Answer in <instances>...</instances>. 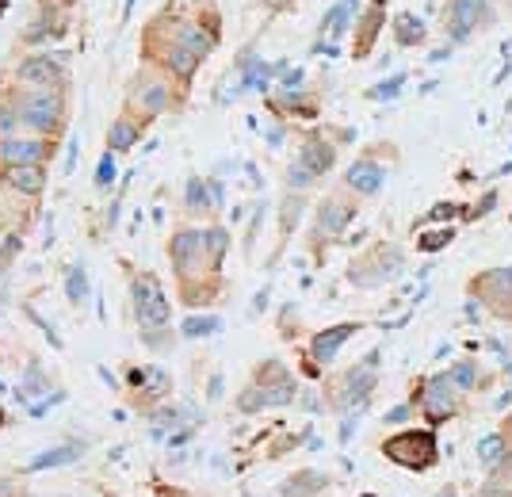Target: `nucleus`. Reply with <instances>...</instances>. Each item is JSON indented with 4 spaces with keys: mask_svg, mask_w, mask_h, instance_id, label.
Here are the masks:
<instances>
[{
    "mask_svg": "<svg viewBox=\"0 0 512 497\" xmlns=\"http://www.w3.org/2000/svg\"><path fill=\"white\" fill-rule=\"evenodd\" d=\"M169 260L184 306H211L222 291V268L207 253V238L195 226H180L169 238Z\"/></svg>",
    "mask_w": 512,
    "mask_h": 497,
    "instance_id": "1",
    "label": "nucleus"
},
{
    "mask_svg": "<svg viewBox=\"0 0 512 497\" xmlns=\"http://www.w3.org/2000/svg\"><path fill=\"white\" fill-rule=\"evenodd\" d=\"M379 368H383V352H367L360 364H352L341 375L325 379V410L360 413L371 402L375 387H379Z\"/></svg>",
    "mask_w": 512,
    "mask_h": 497,
    "instance_id": "2",
    "label": "nucleus"
},
{
    "mask_svg": "<svg viewBox=\"0 0 512 497\" xmlns=\"http://www.w3.org/2000/svg\"><path fill=\"white\" fill-rule=\"evenodd\" d=\"M379 455H383L386 463L402 467V471L428 475L440 463V436L428 425H406V429L386 436L383 444H379Z\"/></svg>",
    "mask_w": 512,
    "mask_h": 497,
    "instance_id": "3",
    "label": "nucleus"
},
{
    "mask_svg": "<svg viewBox=\"0 0 512 497\" xmlns=\"http://www.w3.org/2000/svg\"><path fill=\"white\" fill-rule=\"evenodd\" d=\"M413 410H421L428 429H444L448 421L463 417L467 413V394L455 387L448 379V371H436V375H425L417 379V387L409 394Z\"/></svg>",
    "mask_w": 512,
    "mask_h": 497,
    "instance_id": "4",
    "label": "nucleus"
},
{
    "mask_svg": "<svg viewBox=\"0 0 512 497\" xmlns=\"http://www.w3.org/2000/svg\"><path fill=\"white\" fill-rule=\"evenodd\" d=\"M467 299L482 306L490 318L512 325V264H497V268H482L467 280Z\"/></svg>",
    "mask_w": 512,
    "mask_h": 497,
    "instance_id": "5",
    "label": "nucleus"
},
{
    "mask_svg": "<svg viewBox=\"0 0 512 497\" xmlns=\"http://www.w3.org/2000/svg\"><path fill=\"white\" fill-rule=\"evenodd\" d=\"M23 127H31L39 138H58L65 123V96L62 88H27L20 100L12 104Z\"/></svg>",
    "mask_w": 512,
    "mask_h": 497,
    "instance_id": "6",
    "label": "nucleus"
},
{
    "mask_svg": "<svg viewBox=\"0 0 512 497\" xmlns=\"http://www.w3.org/2000/svg\"><path fill=\"white\" fill-rule=\"evenodd\" d=\"M180 96H184V88H172L169 77H161L157 69H142L130 85V115L150 123L157 115L180 108Z\"/></svg>",
    "mask_w": 512,
    "mask_h": 497,
    "instance_id": "7",
    "label": "nucleus"
},
{
    "mask_svg": "<svg viewBox=\"0 0 512 497\" xmlns=\"http://www.w3.org/2000/svg\"><path fill=\"white\" fill-rule=\"evenodd\" d=\"M402 268H406L402 245L379 241V245H371L367 253H360V257L348 264V280L356 283V287H383V283L398 280Z\"/></svg>",
    "mask_w": 512,
    "mask_h": 497,
    "instance_id": "8",
    "label": "nucleus"
},
{
    "mask_svg": "<svg viewBox=\"0 0 512 497\" xmlns=\"http://www.w3.org/2000/svg\"><path fill=\"white\" fill-rule=\"evenodd\" d=\"M130 306H134V322L138 329H165L172 318V306L165 299V287L153 272H138L130 280Z\"/></svg>",
    "mask_w": 512,
    "mask_h": 497,
    "instance_id": "9",
    "label": "nucleus"
},
{
    "mask_svg": "<svg viewBox=\"0 0 512 497\" xmlns=\"http://www.w3.org/2000/svg\"><path fill=\"white\" fill-rule=\"evenodd\" d=\"M352 218H356V199H352V195L348 192L325 195L318 203V218H314V241L344 234V230L352 226Z\"/></svg>",
    "mask_w": 512,
    "mask_h": 497,
    "instance_id": "10",
    "label": "nucleus"
},
{
    "mask_svg": "<svg viewBox=\"0 0 512 497\" xmlns=\"http://www.w3.org/2000/svg\"><path fill=\"white\" fill-rule=\"evenodd\" d=\"M356 333H363V322H337V325H329V329H318V333L310 337L306 360H310L318 371L329 368V364H333V356L341 352L344 341H352Z\"/></svg>",
    "mask_w": 512,
    "mask_h": 497,
    "instance_id": "11",
    "label": "nucleus"
},
{
    "mask_svg": "<svg viewBox=\"0 0 512 497\" xmlns=\"http://www.w3.org/2000/svg\"><path fill=\"white\" fill-rule=\"evenodd\" d=\"M486 20H490V0H448V35L455 46L467 43Z\"/></svg>",
    "mask_w": 512,
    "mask_h": 497,
    "instance_id": "12",
    "label": "nucleus"
},
{
    "mask_svg": "<svg viewBox=\"0 0 512 497\" xmlns=\"http://www.w3.org/2000/svg\"><path fill=\"white\" fill-rule=\"evenodd\" d=\"M299 394V383H276V387H260V383H249V387L237 394V413H264L276 410V406H291Z\"/></svg>",
    "mask_w": 512,
    "mask_h": 497,
    "instance_id": "13",
    "label": "nucleus"
},
{
    "mask_svg": "<svg viewBox=\"0 0 512 497\" xmlns=\"http://www.w3.org/2000/svg\"><path fill=\"white\" fill-rule=\"evenodd\" d=\"M54 153V142L50 138H0V161L12 169V165H46V157Z\"/></svg>",
    "mask_w": 512,
    "mask_h": 497,
    "instance_id": "14",
    "label": "nucleus"
},
{
    "mask_svg": "<svg viewBox=\"0 0 512 497\" xmlns=\"http://www.w3.org/2000/svg\"><path fill=\"white\" fill-rule=\"evenodd\" d=\"M386 184V173L383 165L371 157V153H363L360 161H352L348 165V173H344V188L352 195H363V199H371V195H379Z\"/></svg>",
    "mask_w": 512,
    "mask_h": 497,
    "instance_id": "15",
    "label": "nucleus"
},
{
    "mask_svg": "<svg viewBox=\"0 0 512 497\" xmlns=\"http://www.w3.org/2000/svg\"><path fill=\"white\" fill-rule=\"evenodd\" d=\"M448 379L455 383V387L463 390V394H482V390H490L493 383H497V375L493 371H486L478 360H470V356H463V360H455L448 368Z\"/></svg>",
    "mask_w": 512,
    "mask_h": 497,
    "instance_id": "16",
    "label": "nucleus"
},
{
    "mask_svg": "<svg viewBox=\"0 0 512 497\" xmlns=\"http://www.w3.org/2000/svg\"><path fill=\"white\" fill-rule=\"evenodd\" d=\"M386 20V0H371L367 8L360 12V27H356V46H352V58L363 62L371 54V46L379 39V27Z\"/></svg>",
    "mask_w": 512,
    "mask_h": 497,
    "instance_id": "17",
    "label": "nucleus"
},
{
    "mask_svg": "<svg viewBox=\"0 0 512 497\" xmlns=\"http://www.w3.org/2000/svg\"><path fill=\"white\" fill-rule=\"evenodd\" d=\"M20 81H27L31 88H62L65 73L54 58H27L20 65Z\"/></svg>",
    "mask_w": 512,
    "mask_h": 497,
    "instance_id": "18",
    "label": "nucleus"
},
{
    "mask_svg": "<svg viewBox=\"0 0 512 497\" xmlns=\"http://www.w3.org/2000/svg\"><path fill=\"white\" fill-rule=\"evenodd\" d=\"M299 161L314 176H325L329 169H333V165H337V150H333V142H329V138H321V134H310V138L302 142Z\"/></svg>",
    "mask_w": 512,
    "mask_h": 497,
    "instance_id": "19",
    "label": "nucleus"
},
{
    "mask_svg": "<svg viewBox=\"0 0 512 497\" xmlns=\"http://www.w3.org/2000/svg\"><path fill=\"white\" fill-rule=\"evenodd\" d=\"M360 16V0H337L329 12H325V20H321L318 35H329V39H344L348 35V23Z\"/></svg>",
    "mask_w": 512,
    "mask_h": 497,
    "instance_id": "20",
    "label": "nucleus"
},
{
    "mask_svg": "<svg viewBox=\"0 0 512 497\" xmlns=\"http://www.w3.org/2000/svg\"><path fill=\"white\" fill-rule=\"evenodd\" d=\"M142 130H146V123H142L138 115H123V119H115L111 130H107V146H111V153L134 150V142L142 138Z\"/></svg>",
    "mask_w": 512,
    "mask_h": 497,
    "instance_id": "21",
    "label": "nucleus"
},
{
    "mask_svg": "<svg viewBox=\"0 0 512 497\" xmlns=\"http://www.w3.org/2000/svg\"><path fill=\"white\" fill-rule=\"evenodd\" d=\"M4 180L23 195H39L46 188V165H12Z\"/></svg>",
    "mask_w": 512,
    "mask_h": 497,
    "instance_id": "22",
    "label": "nucleus"
},
{
    "mask_svg": "<svg viewBox=\"0 0 512 497\" xmlns=\"http://www.w3.org/2000/svg\"><path fill=\"white\" fill-rule=\"evenodd\" d=\"M272 108L283 111V115H299V119H314L321 111V100L318 96H310V92H283L272 100Z\"/></svg>",
    "mask_w": 512,
    "mask_h": 497,
    "instance_id": "23",
    "label": "nucleus"
},
{
    "mask_svg": "<svg viewBox=\"0 0 512 497\" xmlns=\"http://www.w3.org/2000/svg\"><path fill=\"white\" fill-rule=\"evenodd\" d=\"M321 490H329V475L318 471H299L283 482V497H321Z\"/></svg>",
    "mask_w": 512,
    "mask_h": 497,
    "instance_id": "24",
    "label": "nucleus"
},
{
    "mask_svg": "<svg viewBox=\"0 0 512 497\" xmlns=\"http://www.w3.org/2000/svg\"><path fill=\"white\" fill-rule=\"evenodd\" d=\"M425 39H428V27L421 16H413V12L394 16V43L398 46H425Z\"/></svg>",
    "mask_w": 512,
    "mask_h": 497,
    "instance_id": "25",
    "label": "nucleus"
},
{
    "mask_svg": "<svg viewBox=\"0 0 512 497\" xmlns=\"http://www.w3.org/2000/svg\"><path fill=\"white\" fill-rule=\"evenodd\" d=\"M81 444H65V448H54V452H43L35 455L31 463H27V471H54V467H65V463H77L81 459Z\"/></svg>",
    "mask_w": 512,
    "mask_h": 497,
    "instance_id": "26",
    "label": "nucleus"
},
{
    "mask_svg": "<svg viewBox=\"0 0 512 497\" xmlns=\"http://www.w3.org/2000/svg\"><path fill=\"white\" fill-rule=\"evenodd\" d=\"M497 433L505 436V459H501V467L490 471V482L486 486H509L512 482V410L501 417V429Z\"/></svg>",
    "mask_w": 512,
    "mask_h": 497,
    "instance_id": "27",
    "label": "nucleus"
},
{
    "mask_svg": "<svg viewBox=\"0 0 512 497\" xmlns=\"http://www.w3.org/2000/svg\"><path fill=\"white\" fill-rule=\"evenodd\" d=\"M501 459H505V436L486 433L482 440H478V463H482L486 471H497V467H501Z\"/></svg>",
    "mask_w": 512,
    "mask_h": 497,
    "instance_id": "28",
    "label": "nucleus"
},
{
    "mask_svg": "<svg viewBox=\"0 0 512 497\" xmlns=\"http://www.w3.org/2000/svg\"><path fill=\"white\" fill-rule=\"evenodd\" d=\"M218 329H222V318H218V314H192L188 322L180 325V333H184V337H195V341H199V337H211Z\"/></svg>",
    "mask_w": 512,
    "mask_h": 497,
    "instance_id": "29",
    "label": "nucleus"
},
{
    "mask_svg": "<svg viewBox=\"0 0 512 497\" xmlns=\"http://www.w3.org/2000/svg\"><path fill=\"white\" fill-rule=\"evenodd\" d=\"M203 238H207V253H211V260L222 268V264H226V253H230V234H226V226H207Z\"/></svg>",
    "mask_w": 512,
    "mask_h": 497,
    "instance_id": "30",
    "label": "nucleus"
},
{
    "mask_svg": "<svg viewBox=\"0 0 512 497\" xmlns=\"http://www.w3.org/2000/svg\"><path fill=\"white\" fill-rule=\"evenodd\" d=\"M455 241V230H425V234H417V249L421 253H440L444 245H451Z\"/></svg>",
    "mask_w": 512,
    "mask_h": 497,
    "instance_id": "31",
    "label": "nucleus"
},
{
    "mask_svg": "<svg viewBox=\"0 0 512 497\" xmlns=\"http://www.w3.org/2000/svg\"><path fill=\"white\" fill-rule=\"evenodd\" d=\"M402 85H406V73H394V77H386L383 85L367 88V100H394L402 92Z\"/></svg>",
    "mask_w": 512,
    "mask_h": 497,
    "instance_id": "32",
    "label": "nucleus"
},
{
    "mask_svg": "<svg viewBox=\"0 0 512 497\" xmlns=\"http://www.w3.org/2000/svg\"><path fill=\"white\" fill-rule=\"evenodd\" d=\"M314 184H318V176L310 173L302 161H295V165L287 169V188H291V192H306V188H314Z\"/></svg>",
    "mask_w": 512,
    "mask_h": 497,
    "instance_id": "33",
    "label": "nucleus"
},
{
    "mask_svg": "<svg viewBox=\"0 0 512 497\" xmlns=\"http://www.w3.org/2000/svg\"><path fill=\"white\" fill-rule=\"evenodd\" d=\"M207 195H211V188L203 180H192L188 184V211H214L211 203H207Z\"/></svg>",
    "mask_w": 512,
    "mask_h": 497,
    "instance_id": "34",
    "label": "nucleus"
},
{
    "mask_svg": "<svg viewBox=\"0 0 512 497\" xmlns=\"http://www.w3.org/2000/svg\"><path fill=\"white\" fill-rule=\"evenodd\" d=\"M142 341H146V348H153V352H169V348L176 345L169 325H165V329H146V333H142Z\"/></svg>",
    "mask_w": 512,
    "mask_h": 497,
    "instance_id": "35",
    "label": "nucleus"
},
{
    "mask_svg": "<svg viewBox=\"0 0 512 497\" xmlns=\"http://www.w3.org/2000/svg\"><path fill=\"white\" fill-rule=\"evenodd\" d=\"M65 291H69V299L73 303H81L88 295V280H85V268L81 264H73V272H69V283H65Z\"/></svg>",
    "mask_w": 512,
    "mask_h": 497,
    "instance_id": "36",
    "label": "nucleus"
},
{
    "mask_svg": "<svg viewBox=\"0 0 512 497\" xmlns=\"http://www.w3.org/2000/svg\"><path fill=\"white\" fill-rule=\"evenodd\" d=\"M20 115H16V108L12 104H4L0 108V138H12V134H20Z\"/></svg>",
    "mask_w": 512,
    "mask_h": 497,
    "instance_id": "37",
    "label": "nucleus"
},
{
    "mask_svg": "<svg viewBox=\"0 0 512 497\" xmlns=\"http://www.w3.org/2000/svg\"><path fill=\"white\" fill-rule=\"evenodd\" d=\"M96 184L100 188H111L115 184V153H104L100 165H96Z\"/></svg>",
    "mask_w": 512,
    "mask_h": 497,
    "instance_id": "38",
    "label": "nucleus"
},
{
    "mask_svg": "<svg viewBox=\"0 0 512 497\" xmlns=\"http://www.w3.org/2000/svg\"><path fill=\"white\" fill-rule=\"evenodd\" d=\"M451 215H467V207H459V203H436V207H432V211H428L425 218L440 226V222H448Z\"/></svg>",
    "mask_w": 512,
    "mask_h": 497,
    "instance_id": "39",
    "label": "nucleus"
},
{
    "mask_svg": "<svg viewBox=\"0 0 512 497\" xmlns=\"http://www.w3.org/2000/svg\"><path fill=\"white\" fill-rule=\"evenodd\" d=\"M409 413H413V402H406V406H398V410L386 413V425H398V421H406Z\"/></svg>",
    "mask_w": 512,
    "mask_h": 497,
    "instance_id": "40",
    "label": "nucleus"
},
{
    "mask_svg": "<svg viewBox=\"0 0 512 497\" xmlns=\"http://www.w3.org/2000/svg\"><path fill=\"white\" fill-rule=\"evenodd\" d=\"M436 497H463V494H459V486H455V482H448V486H440V490H436Z\"/></svg>",
    "mask_w": 512,
    "mask_h": 497,
    "instance_id": "41",
    "label": "nucleus"
},
{
    "mask_svg": "<svg viewBox=\"0 0 512 497\" xmlns=\"http://www.w3.org/2000/svg\"><path fill=\"white\" fill-rule=\"evenodd\" d=\"M39 4H43V12H50V8H69L73 0H39Z\"/></svg>",
    "mask_w": 512,
    "mask_h": 497,
    "instance_id": "42",
    "label": "nucleus"
},
{
    "mask_svg": "<svg viewBox=\"0 0 512 497\" xmlns=\"http://www.w3.org/2000/svg\"><path fill=\"white\" fill-rule=\"evenodd\" d=\"M0 12H4V0H0Z\"/></svg>",
    "mask_w": 512,
    "mask_h": 497,
    "instance_id": "43",
    "label": "nucleus"
}]
</instances>
